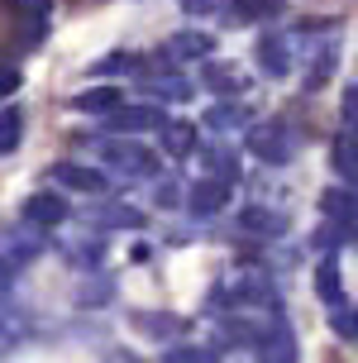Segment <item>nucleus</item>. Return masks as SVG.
I'll list each match as a JSON object with an SVG mask.
<instances>
[{"label":"nucleus","instance_id":"39448f33","mask_svg":"<svg viewBox=\"0 0 358 363\" xmlns=\"http://www.w3.org/2000/svg\"><path fill=\"white\" fill-rule=\"evenodd\" d=\"M320 211H325L330 225H340L344 239L358 235V191L354 186H330V191L320 196Z\"/></svg>","mask_w":358,"mask_h":363},{"label":"nucleus","instance_id":"1a4fd4ad","mask_svg":"<svg viewBox=\"0 0 358 363\" xmlns=\"http://www.w3.org/2000/svg\"><path fill=\"white\" fill-rule=\"evenodd\" d=\"M253 57H258V67H263L268 77L291 72V43H286V34H263L258 48H253Z\"/></svg>","mask_w":358,"mask_h":363},{"label":"nucleus","instance_id":"5701e85b","mask_svg":"<svg viewBox=\"0 0 358 363\" xmlns=\"http://www.w3.org/2000/svg\"><path fill=\"white\" fill-rule=\"evenodd\" d=\"M220 359V345H181L167 354V363H215Z\"/></svg>","mask_w":358,"mask_h":363},{"label":"nucleus","instance_id":"6ab92c4d","mask_svg":"<svg viewBox=\"0 0 358 363\" xmlns=\"http://www.w3.org/2000/svg\"><path fill=\"white\" fill-rule=\"evenodd\" d=\"M206 125L211 129H249V110L234 106V101H220V106L206 115Z\"/></svg>","mask_w":358,"mask_h":363},{"label":"nucleus","instance_id":"a211bd4d","mask_svg":"<svg viewBox=\"0 0 358 363\" xmlns=\"http://www.w3.org/2000/svg\"><path fill=\"white\" fill-rule=\"evenodd\" d=\"M162 148H167L172 158L196 153V125H186V120H167V125H162Z\"/></svg>","mask_w":358,"mask_h":363},{"label":"nucleus","instance_id":"0eeeda50","mask_svg":"<svg viewBox=\"0 0 358 363\" xmlns=\"http://www.w3.org/2000/svg\"><path fill=\"white\" fill-rule=\"evenodd\" d=\"M67 216L72 211L57 191H34V196L24 201V225H34V230H57Z\"/></svg>","mask_w":358,"mask_h":363},{"label":"nucleus","instance_id":"dca6fc26","mask_svg":"<svg viewBox=\"0 0 358 363\" xmlns=\"http://www.w3.org/2000/svg\"><path fill=\"white\" fill-rule=\"evenodd\" d=\"M315 291L330 311H344V277H340V263L335 258H320L315 263Z\"/></svg>","mask_w":358,"mask_h":363},{"label":"nucleus","instance_id":"2eb2a0df","mask_svg":"<svg viewBox=\"0 0 358 363\" xmlns=\"http://www.w3.org/2000/svg\"><path fill=\"white\" fill-rule=\"evenodd\" d=\"M201 163L211 167V177L215 182H239V148H230V144H206L201 148Z\"/></svg>","mask_w":358,"mask_h":363},{"label":"nucleus","instance_id":"423d86ee","mask_svg":"<svg viewBox=\"0 0 358 363\" xmlns=\"http://www.w3.org/2000/svg\"><path fill=\"white\" fill-rule=\"evenodd\" d=\"M167 120H162L158 106H120L106 115V129L110 134H120V139H129V134H143V129H162Z\"/></svg>","mask_w":358,"mask_h":363},{"label":"nucleus","instance_id":"4be33fe9","mask_svg":"<svg viewBox=\"0 0 358 363\" xmlns=\"http://www.w3.org/2000/svg\"><path fill=\"white\" fill-rule=\"evenodd\" d=\"M230 10L239 19H272L282 15V0H230Z\"/></svg>","mask_w":358,"mask_h":363},{"label":"nucleus","instance_id":"9d476101","mask_svg":"<svg viewBox=\"0 0 358 363\" xmlns=\"http://www.w3.org/2000/svg\"><path fill=\"white\" fill-rule=\"evenodd\" d=\"M215 38L211 34H196V29H181V34L167 38V48H162V57L167 62H196V57H211Z\"/></svg>","mask_w":358,"mask_h":363},{"label":"nucleus","instance_id":"6e6552de","mask_svg":"<svg viewBox=\"0 0 358 363\" xmlns=\"http://www.w3.org/2000/svg\"><path fill=\"white\" fill-rule=\"evenodd\" d=\"M230 206V182H215V177H201L191 191H186V211L191 216H215Z\"/></svg>","mask_w":358,"mask_h":363},{"label":"nucleus","instance_id":"ddd939ff","mask_svg":"<svg viewBox=\"0 0 358 363\" xmlns=\"http://www.w3.org/2000/svg\"><path fill=\"white\" fill-rule=\"evenodd\" d=\"M125 106V91L120 86H91V91H77L72 96V110H82V115H110V110Z\"/></svg>","mask_w":358,"mask_h":363},{"label":"nucleus","instance_id":"a878e982","mask_svg":"<svg viewBox=\"0 0 358 363\" xmlns=\"http://www.w3.org/2000/svg\"><path fill=\"white\" fill-rule=\"evenodd\" d=\"M330 325H335L340 340H358V311H335V315H330Z\"/></svg>","mask_w":358,"mask_h":363},{"label":"nucleus","instance_id":"412c9836","mask_svg":"<svg viewBox=\"0 0 358 363\" xmlns=\"http://www.w3.org/2000/svg\"><path fill=\"white\" fill-rule=\"evenodd\" d=\"M139 86L148 91V96H162V101H186V96H191V86L177 82V77H143Z\"/></svg>","mask_w":358,"mask_h":363},{"label":"nucleus","instance_id":"9b49d317","mask_svg":"<svg viewBox=\"0 0 358 363\" xmlns=\"http://www.w3.org/2000/svg\"><path fill=\"white\" fill-rule=\"evenodd\" d=\"M330 163H335V172L358 191V134H354V129H340V134H335V144H330Z\"/></svg>","mask_w":358,"mask_h":363},{"label":"nucleus","instance_id":"393cba45","mask_svg":"<svg viewBox=\"0 0 358 363\" xmlns=\"http://www.w3.org/2000/svg\"><path fill=\"white\" fill-rule=\"evenodd\" d=\"M134 325L139 330H158V335H181V330H186L177 315H134Z\"/></svg>","mask_w":358,"mask_h":363},{"label":"nucleus","instance_id":"f257e3e1","mask_svg":"<svg viewBox=\"0 0 358 363\" xmlns=\"http://www.w3.org/2000/svg\"><path fill=\"white\" fill-rule=\"evenodd\" d=\"M244 148H249L258 163L277 167V163H291V158H296V134H291L282 120H263V125L244 129Z\"/></svg>","mask_w":358,"mask_h":363},{"label":"nucleus","instance_id":"7ed1b4c3","mask_svg":"<svg viewBox=\"0 0 358 363\" xmlns=\"http://www.w3.org/2000/svg\"><path fill=\"white\" fill-rule=\"evenodd\" d=\"M48 182L53 186H67V191H82V196H106L110 191L106 172H96L86 163H53L48 167Z\"/></svg>","mask_w":358,"mask_h":363},{"label":"nucleus","instance_id":"cd10ccee","mask_svg":"<svg viewBox=\"0 0 358 363\" xmlns=\"http://www.w3.org/2000/svg\"><path fill=\"white\" fill-rule=\"evenodd\" d=\"M19 86H24V77H19V67H0V101H5V96H15Z\"/></svg>","mask_w":358,"mask_h":363},{"label":"nucleus","instance_id":"bb28decb","mask_svg":"<svg viewBox=\"0 0 358 363\" xmlns=\"http://www.w3.org/2000/svg\"><path fill=\"white\" fill-rule=\"evenodd\" d=\"M344 129H354V134H358V86L344 91Z\"/></svg>","mask_w":358,"mask_h":363},{"label":"nucleus","instance_id":"f03ea898","mask_svg":"<svg viewBox=\"0 0 358 363\" xmlns=\"http://www.w3.org/2000/svg\"><path fill=\"white\" fill-rule=\"evenodd\" d=\"M101 148V163L110 167V172H120V177H153L158 172V158H153V148H139L129 144V139H106Z\"/></svg>","mask_w":358,"mask_h":363},{"label":"nucleus","instance_id":"c85d7f7f","mask_svg":"<svg viewBox=\"0 0 358 363\" xmlns=\"http://www.w3.org/2000/svg\"><path fill=\"white\" fill-rule=\"evenodd\" d=\"M177 5L186 10V15H201V19H206V15H215V10H220L225 0H177Z\"/></svg>","mask_w":358,"mask_h":363},{"label":"nucleus","instance_id":"f3484780","mask_svg":"<svg viewBox=\"0 0 358 363\" xmlns=\"http://www.w3.org/2000/svg\"><path fill=\"white\" fill-rule=\"evenodd\" d=\"M239 230L277 239V235L286 230V216H277V211H263V206H244V211H239Z\"/></svg>","mask_w":358,"mask_h":363},{"label":"nucleus","instance_id":"c756f323","mask_svg":"<svg viewBox=\"0 0 358 363\" xmlns=\"http://www.w3.org/2000/svg\"><path fill=\"white\" fill-rule=\"evenodd\" d=\"M153 196H158V206H177V182H172V177H167V182H158V191H153Z\"/></svg>","mask_w":358,"mask_h":363},{"label":"nucleus","instance_id":"b1692460","mask_svg":"<svg viewBox=\"0 0 358 363\" xmlns=\"http://www.w3.org/2000/svg\"><path fill=\"white\" fill-rule=\"evenodd\" d=\"M101 220H106V225H125V230H139V225H143V216L134 211V206H106Z\"/></svg>","mask_w":358,"mask_h":363},{"label":"nucleus","instance_id":"aec40b11","mask_svg":"<svg viewBox=\"0 0 358 363\" xmlns=\"http://www.w3.org/2000/svg\"><path fill=\"white\" fill-rule=\"evenodd\" d=\"M24 139V115L19 110H0V158H10Z\"/></svg>","mask_w":358,"mask_h":363},{"label":"nucleus","instance_id":"f8f14e48","mask_svg":"<svg viewBox=\"0 0 358 363\" xmlns=\"http://www.w3.org/2000/svg\"><path fill=\"white\" fill-rule=\"evenodd\" d=\"M201 86L215 91V96H239V91L249 86V77L239 72L234 62H206L201 67Z\"/></svg>","mask_w":358,"mask_h":363},{"label":"nucleus","instance_id":"4468645a","mask_svg":"<svg viewBox=\"0 0 358 363\" xmlns=\"http://www.w3.org/2000/svg\"><path fill=\"white\" fill-rule=\"evenodd\" d=\"M10 10L24 19V43H38L48 29V15H53V0H10Z\"/></svg>","mask_w":358,"mask_h":363},{"label":"nucleus","instance_id":"20e7f679","mask_svg":"<svg viewBox=\"0 0 358 363\" xmlns=\"http://www.w3.org/2000/svg\"><path fill=\"white\" fill-rule=\"evenodd\" d=\"M258 363H296V335H291V325L282 320V311L268 320V330L258 335Z\"/></svg>","mask_w":358,"mask_h":363}]
</instances>
